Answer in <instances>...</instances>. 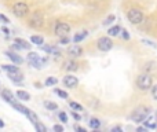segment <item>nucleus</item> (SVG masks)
Returning <instances> with one entry per match:
<instances>
[{"label":"nucleus","instance_id":"35","mask_svg":"<svg viewBox=\"0 0 157 132\" xmlns=\"http://www.w3.org/2000/svg\"><path fill=\"white\" fill-rule=\"evenodd\" d=\"M142 43H145V44H147V46H152V47H155V48H156V44L155 43H152V41H150V40H145V39H144V40H142Z\"/></svg>","mask_w":157,"mask_h":132},{"label":"nucleus","instance_id":"12","mask_svg":"<svg viewBox=\"0 0 157 132\" xmlns=\"http://www.w3.org/2000/svg\"><path fill=\"white\" fill-rule=\"evenodd\" d=\"M14 48H17V50H30V44L28 43L26 40H24V39H15Z\"/></svg>","mask_w":157,"mask_h":132},{"label":"nucleus","instance_id":"19","mask_svg":"<svg viewBox=\"0 0 157 132\" xmlns=\"http://www.w3.org/2000/svg\"><path fill=\"white\" fill-rule=\"evenodd\" d=\"M3 67V70H6L7 73H17V72H19V69L17 66H14V65H2Z\"/></svg>","mask_w":157,"mask_h":132},{"label":"nucleus","instance_id":"7","mask_svg":"<svg viewBox=\"0 0 157 132\" xmlns=\"http://www.w3.org/2000/svg\"><path fill=\"white\" fill-rule=\"evenodd\" d=\"M97 46L101 51L106 52V51H109V50H112V47H113V41H112L109 37H101V39H98Z\"/></svg>","mask_w":157,"mask_h":132},{"label":"nucleus","instance_id":"1","mask_svg":"<svg viewBox=\"0 0 157 132\" xmlns=\"http://www.w3.org/2000/svg\"><path fill=\"white\" fill-rule=\"evenodd\" d=\"M149 114H150V109L145 107V106H141V107L135 109V111L131 114V119H132V121H135V123H141V121H144Z\"/></svg>","mask_w":157,"mask_h":132},{"label":"nucleus","instance_id":"34","mask_svg":"<svg viewBox=\"0 0 157 132\" xmlns=\"http://www.w3.org/2000/svg\"><path fill=\"white\" fill-rule=\"evenodd\" d=\"M72 116H73V119H75V120H77V121H80V120H81L80 114L76 113V111H72Z\"/></svg>","mask_w":157,"mask_h":132},{"label":"nucleus","instance_id":"18","mask_svg":"<svg viewBox=\"0 0 157 132\" xmlns=\"http://www.w3.org/2000/svg\"><path fill=\"white\" fill-rule=\"evenodd\" d=\"M87 35H88V32H87V30H84V32H80V33H77V35H75V37H73V41H75V43H80V41L83 40L84 37H87Z\"/></svg>","mask_w":157,"mask_h":132},{"label":"nucleus","instance_id":"27","mask_svg":"<svg viewBox=\"0 0 157 132\" xmlns=\"http://www.w3.org/2000/svg\"><path fill=\"white\" fill-rule=\"evenodd\" d=\"M69 106H71V107L73 109V110H76V111L83 110V106L78 105V103H76V102H71V103H69Z\"/></svg>","mask_w":157,"mask_h":132},{"label":"nucleus","instance_id":"4","mask_svg":"<svg viewBox=\"0 0 157 132\" xmlns=\"http://www.w3.org/2000/svg\"><path fill=\"white\" fill-rule=\"evenodd\" d=\"M152 84H153V80L149 74H141L138 77V80H136V85H138V88L142 89V91L149 89L150 87H152Z\"/></svg>","mask_w":157,"mask_h":132},{"label":"nucleus","instance_id":"16","mask_svg":"<svg viewBox=\"0 0 157 132\" xmlns=\"http://www.w3.org/2000/svg\"><path fill=\"white\" fill-rule=\"evenodd\" d=\"M17 98L21 100H29L30 99V95L28 94L26 91H22V89H19V91H17Z\"/></svg>","mask_w":157,"mask_h":132},{"label":"nucleus","instance_id":"40","mask_svg":"<svg viewBox=\"0 0 157 132\" xmlns=\"http://www.w3.org/2000/svg\"><path fill=\"white\" fill-rule=\"evenodd\" d=\"M112 131H113V132H114V131H121V128H120V127H114Z\"/></svg>","mask_w":157,"mask_h":132},{"label":"nucleus","instance_id":"3","mask_svg":"<svg viewBox=\"0 0 157 132\" xmlns=\"http://www.w3.org/2000/svg\"><path fill=\"white\" fill-rule=\"evenodd\" d=\"M13 13H14V15H17L18 18H22V17H25L29 13V6L24 2H18L13 6Z\"/></svg>","mask_w":157,"mask_h":132},{"label":"nucleus","instance_id":"21","mask_svg":"<svg viewBox=\"0 0 157 132\" xmlns=\"http://www.w3.org/2000/svg\"><path fill=\"white\" fill-rule=\"evenodd\" d=\"M120 32H121V28H120V26H117V25H116V26H113V28H110V29L108 30L109 36H117Z\"/></svg>","mask_w":157,"mask_h":132},{"label":"nucleus","instance_id":"23","mask_svg":"<svg viewBox=\"0 0 157 132\" xmlns=\"http://www.w3.org/2000/svg\"><path fill=\"white\" fill-rule=\"evenodd\" d=\"M58 83V80L55 77H48L46 80V83H44V85H47V87H54L55 84Z\"/></svg>","mask_w":157,"mask_h":132},{"label":"nucleus","instance_id":"24","mask_svg":"<svg viewBox=\"0 0 157 132\" xmlns=\"http://www.w3.org/2000/svg\"><path fill=\"white\" fill-rule=\"evenodd\" d=\"M44 106H46L48 110H55V109H58V105H57V103L48 102V100H46V102H44Z\"/></svg>","mask_w":157,"mask_h":132},{"label":"nucleus","instance_id":"15","mask_svg":"<svg viewBox=\"0 0 157 132\" xmlns=\"http://www.w3.org/2000/svg\"><path fill=\"white\" fill-rule=\"evenodd\" d=\"M8 77H10L11 80H13L14 83H17V84H19L22 81V74L19 72H17V73H8Z\"/></svg>","mask_w":157,"mask_h":132},{"label":"nucleus","instance_id":"36","mask_svg":"<svg viewBox=\"0 0 157 132\" xmlns=\"http://www.w3.org/2000/svg\"><path fill=\"white\" fill-rule=\"evenodd\" d=\"M0 21H2L3 24H8V22H10V21H8V18H7V17L2 15V14H0Z\"/></svg>","mask_w":157,"mask_h":132},{"label":"nucleus","instance_id":"29","mask_svg":"<svg viewBox=\"0 0 157 132\" xmlns=\"http://www.w3.org/2000/svg\"><path fill=\"white\" fill-rule=\"evenodd\" d=\"M35 128H36V130H37V131H40V132H46V131H47V128L44 127L43 124H40V123H39V121L35 124Z\"/></svg>","mask_w":157,"mask_h":132},{"label":"nucleus","instance_id":"11","mask_svg":"<svg viewBox=\"0 0 157 132\" xmlns=\"http://www.w3.org/2000/svg\"><path fill=\"white\" fill-rule=\"evenodd\" d=\"M2 96H3V99H4L6 102H8L10 105H13V103L17 102L15 96H14V94L10 91V89H3V91H2Z\"/></svg>","mask_w":157,"mask_h":132},{"label":"nucleus","instance_id":"25","mask_svg":"<svg viewBox=\"0 0 157 132\" xmlns=\"http://www.w3.org/2000/svg\"><path fill=\"white\" fill-rule=\"evenodd\" d=\"M39 58V55H37V52H29L28 54V62L29 63H32L33 61H36Z\"/></svg>","mask_w":157,"mask_h":132},{"label":"nucleus","instance_id":"6","mask_svg":"<svg viewBox=\"0 0 157 132\" xmlns=\"http://www.w3.org/2000/svg\"><path fill=\"white\" fill-rule=\"evenodd\" d=\"M54 32H55V35L59 36V37L66 36L69 32H71V25L66 24V22H58V24L55 25Z\"/></svg>","mask_w":157,"mask_h":132},{"label":"nucleus","instance_id":"9","mask_svg":"<svg viewBox=\"0 0 157 132\" xmlns=\"http://www.w3.org/2000/svg\"><path fill=\"white\" fill-rule=\"evenodd\" d=\"M62 83H63V85L68 87V88H75V87L78 84V80H77V77H75V76L68 74V76H65V77H63Z\"/></svg>","mask_w":157,"mask_h":132},{"label":"nucleus","instance_id":"30","mask_svg":"<svg viewBox=\"0 0 157 132\" xmlns=\"http://www.w3.org/2000/svg\"><path fill=\"white\" fill-rule=\"evenodd\" d=\"M58 117H59L61 123H66V121H68V116H66L65 111H61V113L58 114Z\"/></svg>","mask_w":157,"mask_h":132},{"label":"nucleus","instance_id":"39","mask_svg":"<svg viewBox=\"0 0 157 132\" xmlns=\"http://www.w3.org/2000/svg\"><path fill=\"white\" fill-rule=\"evenodd\" d=\"M2 32H4L6 35H10V30H8L7 28H2Z\"/></svg>","mask_w":157,"mask_h":132},{"label":"nucleus","instance_id":"17","mask_svg":"<svg viewBox=\"0 0 157 132\" xmlns=\"http://www.w3.org/2000/svg\"><path fill=\"white\" fill-rule=\"evenodd\" d=\"M65 69L69 70V72H76L77 70V63L73 62V61H68V62H65Z\"/></svg>","mask_w":157,"mask_h":132},{"label":"nucleus","instance_id":"38","mask_svg":"<svg viewBox=\"0 0 157 132\" xmlns=\"http://www.w3.org/2000/svg\"><path fill=\"white\" fill-rule=\"evenodd\" d=\"M75 130H76V131H80V132H86V128H81V127H76V125H75Z\"/></svg>","mask_w":157,"mask_h":132},{"label":"nucleus","instance_id":"14","mask_svg":"<svg viewBox=\"0 0 157 132\" xmlns=\"http://www.w3.org/2000/svg\"><path fill=\"white\" fill-rule=\"evenodd\" d=\"M46 62H47V58H40V57H39L37 59H36V61H33V62L30 63V65H32L33 67H36V69H40V67L43 66Z\"/></svg>","mask_w":157,"mask_h":132},{"label":"nucleus","instance_id":"33","mask_svg":"<svg viewBox=\"0 0 157 132\" xmlns=\"http://www.w3.org/2000/svg\"><path fill=\"white\" fill-rule=\"evenodd\" d=\"M61 44H68L69 43V37H66V36H62L61 37V41H59Z\"/></svg>","mask_w":157,"mask_h":132},{"label":"nucleus","instance_id":"5","mask_svg":"<svg viewBox=\"0 0 157 132\" xmlns=\"http://www.w3.org/2000/svg\"><path fill=\"white\" fill-rule=\"evenodd\" d=\"M127 18L131 24H141L142 19H144V14H142V11L136 10V8H131L127 14Z\"/></svg>","mask_w":157,"mask_h":132},{"label":"nucleus","instance_id":"41","mask_svg":"<svg viewBox=\"0 0 157 132\" xmlns=\"http://www.w3.org/2000/svg\"><path fill=\"white\" fill-rule=\"evenodd\" d=\"M4 127V123H3V120H0V128Z\"/></svg>","mask_w":157,"mask_h":132},{"label":"nucleus","instance_id":"2","mask_svg":"<svg viewBox=\"0 0 157 132\" xmlns=\"http://www.w3.org/2000/svg\"><path fill=\"white\" fill-rule=\"evenodd\" d=\"M11 106H13V107L14 109H17V110H18L19 111V113H22V114H25V116H26L28 117V119H29L30 120V121H32L33 123V124H36V123H37L39 121V119H37V116H36V114L35 113H33V111L32 110H29V109H28V107H25V106L24 105H19V103H13V105H11Z\"/></svg>","mask_w":157,"mask_h":132},{"label":"nucleus","instance_id":"20","mask_svg":"<svg viewBox=\"0 0 157 132\" xmlns=\"http://www.w3.org/2000/svg\"><path fill=\"white\" fill-rule=\"evenodd\" d=\"M30 41H32L33 44H36V46H41V44L44 43L41 36H32V37H30Z\"/></svg>","mask_w":157,"mask_h":132},{"label":"nucleus","instance_id":"31","mask_svg":"<svg viewBox=\"0 0 157 132\" xmlns=\"http://www.w3.org/2000/svg\"><path fill=\"white\" fill-rule=\"evenodd\" d=\"M121 37L124 39V40H130V33H128V30H121Z\"/></svg>","mask_w":157,"mask_h":132},{"label":"nucleus","instance_id":"26","mask_svg":"<svg viewBox=\"0 0 157 132\" xmlns=\"http://www.w3.org/2000/svg\"><path fill=\"white\" fill-rule=\"evenodd\" d=\"M54 92L58 95V96L63 98V99H66V98H68V92H66V91H62V89H58V88H55V89H54Z\"/></svg>","mask_w":157,"mask_h":132},{"label":"nucleus","instance_id":"8","mask_svg":"<svg viewBox=\"0 0 157 132\" xmlns=\"http://www.w3.org/2000/svg\"><path fill=\"white\" fill-rule=\"evenodd\" d=\"M43 21H44L43 14H41L40 11H35L32 18H30V21H29V25L32 28H40L41 25H43Z\"/></svg>","mask_w":157,"mask_h":132},{"label":"nucleus","instance_id":"22","mask_svg":"<svg viewBox=\"0 0 157 132\" xmlns=\"http://www.w3.org/2000/svg\"><path fill=\"white\" fill-rule=\"evenodd\" d=\"M90 127H91L92 130H98V128L101 127V121L98 119H91L90 120Z\"/></svg>","mask_w":157,"mask_h":132},{"label":"nucleus","instance_id":"10","mask_svg":"<svg viewBox=\"0 0 157 132\" xmlns=\"http://www.w3.org/2000/svg\"><path fill=\"white\" fill-rule=\"evenodd\" d=\"M68 54L71 55L72 58H76V57H80L81 54H83V48H81L80 46H78L77 43H75L73 46H71L69 47V50H68Z\"/></svg>","mask_w":157,"mask_h":132},{"label":"nucleus","instance_id":"42","mask_svg":"<svg viewBox=\"0 0 157 132\" xmlns=\"http://www.w3.org/2000/svg\"><path fill=\"white\" fill-rule=\"evenodd\" d=\"M156 121H157V113H156Z\"/></svg>","mask_w":157,"mask_h":132},{"label":"nucleus","instance_id":"32","mask_svg":"<svg viewBox=\"0 0 157 132\" xmlns=\"http://www.w3.org/2000/svg\"><path fill=\"white\" fill-rule=\"evenodd\" d=\"M152 96H153V99L157 100V85H155L152 88Z\"/></svg>","mask_w":157,"mask_h":132},{"label":"nucleus","instance_id":"28","mask_svg":"<svg viewBox=\"0 0 157 132\" xmlns=\"http://www.w3.org/2000/svg\"><path fill=\"white\" fill-rule=\"evenodd\" d=\"M114 19H116V17H114V15H109L108 18H106L105 21H103V25H105V26H108V25H110L112 22L114 21Z\"/></svg>","mask_w":157,"mask_h":132},{"label":"nucleus","instance_id":"37","mask_svg":"<svg viewBox=\"0 0 157 132\" xmlns=\"http://www.w3.org/2000/svg\"><path fill=\"white\" fill-rule=\"evenodd\" d=\"M54 131H59V132H62V131H63V127H62V125H54Z\"/></svg>","mask_w":157,"mask_h":132},{"label":"nucleus","instance_id":"13","mask_svg":"<svg viewBox=\"0 0 157 132\" xmlns=\"http://www.w3.org/2000/svg\"><path fill=\"white\" fill-rule=\"evenodd\" d=\"M6 55H7V57L10 58V59L13 61L14 63H17V65H21V63L24 62V59L21 58V55L15 54V52H10V51H7V52H6Z\"/></svg>","mask_w":157,"mask_h":132}]
</instances>
